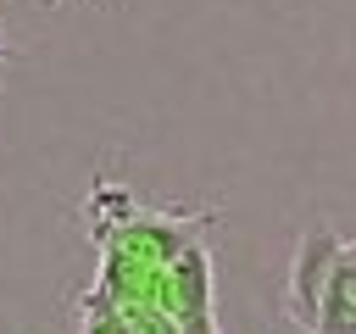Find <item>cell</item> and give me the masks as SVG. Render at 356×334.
I'll return each instance as SVG.
<instances>
[{"label": "cell", "instance_id": "3957f363", "mask_svg": "<svg viewBox=\"0 0 356 334\" xmlns=\"http://www.w3.org/2000/svg\"><path fill=\"white\" fill-rule=\"evenodd\" d=\"M312 334H356V239L345 245V256L328 278V295H323V312H317Z\"/></svg>", "mask_w": 356, "mask_h": 334}, {"label": "cell", "instance_id": "6da1fadb", "mask_svg": "<svg viewBox=\"0 0 356 334\" xmlns=\"http://www.w3.org/2000/svg\"><path fill=\"white\" fill-rule=\"evenodd\" d=\"M345 256V239L328 228V223H312L295 245V262H289V278H284V312L312 334L317 328V312H323V295H328V278Z\"/></svg>", "mask_w": 356, "mask_h": 334}, {"label": "cell", "instance_id": "7a4b0ae2", "mask_svg": "<svg viewBox=\"0 0 356 334\" xmlns=\"http://www.w3.org/2000/svg\"><path fill=\"white\" fill-rule=\"evenodd\" d=\"M156 306H161L178 328L211 317V250H206L200 239L161 267V295H156Z\"/></svg>", "mask_w": 356, "mask_h": 334}, {"label": "cell", "instance_id": "5b68a950", "mask_svg": "<svg viewBox=\"0 0 356 334\" xmlns=\"http://www.w3.org/2000/svg\"><path fill=\"white\" fill-rule=\"evenodd\" d=\"M0 61H6V33H0Z\"/></svg>", "mask_w": 356, "mask_h": 334}, {"label": "cell", "instance_id": "277c9868", "mask_svg": "<svg viewBox=\"0 0 356 334\" xmlns=\"http://www.w3.org/2000/svg\"><path fill=\"white\" fill-rule=\"evenodd\" d=\"M184 334H222V328H217V317H200V323H189Z\"/></svg>", "mask_w": 356, "mask_h": 334}]
</instances>
